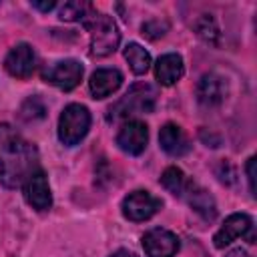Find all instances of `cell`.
<instances>
[{"instance_id":"6da1fadb","label":"cell","mask_w":257,"mask_h":257,"mask_svg":"<svg viewBox=\"0 0 257 257\" xmlns=\"http://www.w3.org/2000/svg\"><path fill=\"white\" fill-rule=\"evenodd\" d=\"M36 169H40L36 149L10 124L0 122V183L18 187Z\"/></svg>"},{"instance_id":"7a4b0ae2","label":"cell","mask_w":257,"mask_h":257,"mask_svg":"<svg viewBox=\"0 0 257 257\" xmlns=\"http://www.w3.org/2000/svg\"><path fill=\"white\" fill-rule=\"evenodd\" d=\"M82 26L90 34V56L102 58V56L112 54L118 48L120 32H118L116 22L108 14H102V12L92 10L82 20Z\"/></svg>"},{"instance_id":"3957f363","label":"cell","mask_w":257,"mask_h":257,"mask_svg":"<svg viewBox=\"0 0 257 257\" xmlns=\"http://www.w3.org/2000/svg\"><path fill=\"white\" fill-rule=\"evenodd\" d=\"M157 100V90L147 84L139 82L133 84L124 96H120L112 106H108V120H118V118H128L131 114H141V112H153Z\"/></svg>"},{"instance_id":"277c9868","label":"cell","mask_w":257,"mask_h":257,"mask_svg":"<svg viewBox=\"0 0 257 257\" xmlns=\"http://www.w3.org/2000/svg\"><path fill=\"white\" fill-rule=\"evenodd\" d=\"M90 128V112L84 104L72 102L58 116V139L66 147L78 145Z\"/></svg>"},{"instance_id":"5b68a950","label":"cell","mask_w":257,"mask_h":257,"mask_svg":"<svg viewBox=\"0 0 257 257\" xmlns=\"http://www.w3.org/2000/svg\"><path fill=\"white\" fill-rule=\"evenodd\" d=\"M247 237V243H255V233H253V221L245 213H233L225 219V223L219 227V231L213 235V243L217 249H225L231 245L235 239Z\"/></svg>"},{"instance_id":"8992f818","label":"cell","mask_w":257,"mask_h":257,"mask_svg":"<svg viewBox=\"0 0 257 257\" xmlns=\"http://www.w3.org/2000/svg\"><path fill=\"white\" fill-rule=\"evenodd\" d=\"M82 72H84V68L78 60L66 58V60H58V62L46 66L42 70V80H46L48 84H54L60 90H72L74 86L80 84Z\"/></svg>"},{"instance_id":"52a82bcc","label":"cell","mask_w":257,"mask_h":257,"mask_svg":"<svg viewBox=\"0 0 257 257\" xmlns=\"http://www.w3.org/2000/svg\"><path fill=\"white\" fill-rule=\"evenodd\" d=\"M161 207H163V201L153 197L149 191H143V189H137V191L128 193L120 203L122 215L128 221H135V223L151 219Z\"/></svg>"},{"instance_id":"ba28073f","label":"cell","mask_w":257,"mask_h":257,"mask_svg":"<svg viewBox=\"0 0 257 257\" xmlns=\"http://www.w3.org/2000/svg\"><path fill=\"white\" fill-rule=\"evenodd\" d=\"M22 193H24L26 203L36 211H46L52 205V193H50L48 177L44 175L42 169H36L26 177V181L22 183Z\"/></svg>"},{"instance_id":"9c48e42d","label":"cell","mask_w":257,"mask_h":257,"mask_svg":"<svg viewBox=\"0 0 257 257\" xmlns=\"http://www.w3.org/2000/svg\"><path fill=\"white\" fill-rule=\"evenodd\" d=\"M143 249L147 257H175L179 251V237L169 229L155 227L143 235Z\"/></svg>"},{"instance_id":"30bf717a","label":"cell","mask_w":257,"mask_h":257,"mask_svg":"<svg viewBox=\"0 0 257 257\" xmlns=\"http://www.w3.org/2000/svg\"><path fill=\"white\" fill-rule=\"evenodd\" d=\"M4 68L14 78H28L36 68V52L28 42H18L12 46L4 58Z\"/></svg>"},{"instance_id":"8fae6325","label":"cell","mask_w":257,"mask_h":257,"mask_svg":"<svg viewBox=\"0 0 257 257\" xmlns=\"http://www.w3.org/2000/svg\"><path fill=\"white\" fill-rule=\"evenodd\" d=\"M149 143V128L143 120H126L116 133V145L126 155H141Z\"/></svg>"},{"instance_id":"7c38bea8","label":"cell","mask_w":257,"mask_h":257,"mask_svg":"<svg viewBox=\"0 0 257 257\" xmlns=\"http://www.w3.org/2000/svg\"><path fill=\"white\" fill-rule=\"evenodd\" d=\"M227 96V82L217 72H207L197 82V100L199 104L213 108L219 106Z\"/></svg>"},{"instance_id":"4fadbf2b","label":"cell","mask_w":257,"mask_h":257,"mask_svg":"<svg viewBox=\"0 0 257 257\" xmlns=\"http://www.w3.org/2000/svg\"><path fill=\"white\" fill-rule=\"evenodd\" d=\"M120 84H122V74L116 68H98L92 72V76L88 80V88L94 98L110 96L112 92L118 90Z\"/></svg>"},{"instance_id":"5bb4252c","label":"cell","mask_w":257,"mask_h":257,"mask_svg":"<svg viewBox=\"0 0 257 257\" xmlns=\"http://www.w3.org/2000/svg\"><path fill=\"white\" fill-rule=\"evenodd\" d=\"M159 145L171 157H183L191 149L185 131L179 124H175V122L163 124V128L159 131Z\"/></svg>"},{"instance_id":"9a60e30c","label":"cell","mask_w":257,"mask_h":257,"mask_svg":"<svg viewBox=\"0 0 257 257\" xmlns=\"http://www.w3.org/2000/svg\"><path fill=\"white\" fill-rule=\"evenodd\" d=\"M185 74V64L181 54L177 52H167L163 56H159L157 64H155V76L163 86H171L175 82H179Z\"/></svg>"},{"instance_id":"2e32d148","label":"cell","mask_w":257,"mask_h":257,"mask_svg":"<svg viewBox=\"0 0 257 257\" xmlns=\"http://www.w3.org/2000/svg\"><path fill=\"white\" fill-rule=\"evenodd\" d=\"M183 197L187 199V203H189V205H191V207H193L205 221H213V219H215V215H217L215 199H213L203 187L191 183L189 189H187V193H185Z\"/></svg>"},{"instance_id":"e0dca14e","label":"cell","mask_w":257,"mask_h":257,"mask_svg":"<svg viewBox=\"0 0 257 257\" xmlns=\"http://www.w3.org/2000/svg\"><path fill=\"white\" fill-rule=\"evenodd\" d=\"M191 183H193V181L187 179V175H185L179 167H169V169H165L163 175H161V185H163L169 193H173L175 197H183V195L187 193V189H189Z\"/></svg>"},{"instance_id":"ac0fdd59","label":"cell","mask_w":257,"mask_h":257,"mask_svg":"<svg viewBox=\"0 0 257 257\" xmlns=\"http://www.w3.org/2000/svg\"><path fill=\"white\" fill-rule=\"evenodd\" d=\"M122 54H124V60L128 62V66L135 74H139V76L147 74V70L151 68V54L141 44H137V42L126 44Z\"/></svg>"},{"instance_id":"d6986e66","label":"cell","mask_w":257,"mask_h":257,"mask_svg":"<svg viewBox=\"0 0 257 257\" xmlns=\"http://www.w3.org/2000/svg\"><path fill=\"white\" fill-rule=\"evenodd\" d=\"M193 28H195L197 36H199L201 40H205L207 44H213V46H217V44H219L221 28H219V24H217L215 16H211V14H201V16L195 20Z\"/></svg>"},{"instance_id":"ffe728a7","label":"cell","mask_w":257,"mask_h":257,"mask_svg":"<svg viewBox=\"0 0 257 257\" xmlns=\"http://www.w3.org/2000/svg\"><path fill=\"white\" fill-rule=\"evenodd\" d=\"M92 10L94 8H92L90 2H66L60 8V20H66V22H82Z\"/></svg>"},{"instance_id":"44dd1931","label":"cell","mask_w":257,"mask_h":257,"mask_svg":"<svg viewBox=\"0 0 257 257\" xmlns=\"http://www.w3.org/2000/svg\"><path fill=\"white\" fill-rule=\"evenodd\" d=\"M20 112H22V118H26V120L42 118L44 116V104H42V100L38 96H30L28 100H24Z\"/></svg>"},{"instance_id":"7402d4cb","label":"cell","mask_w":257,"mask_h":257,"mask_svg":"<svg viewBox=\"0 0 257 257\" xmlns=\"http://www.w3.org/2000/svg\"><path fill=\"white\" fill-rule=\"evenodd\" d=\"M167 28H169V24H167L165 20L153 18V20H149V22L143 24V34H145L147 38H151V40H157V38H161V36L167 32Z\"/></svg>"},{"instance_id":"603a6c76","label":"cell","mask_w":257,"mask_h":257,"mask_svg":"<svg viewBox=\"0 0 257 257\" xmlns=\"http://www.w3.org/2000/svg\"><path fill=\"white\" fill-rule=\"evenodd\" d=\"M245 171H247L249 191H251V195L255 197V157H249V161H247V165H245Z\"/></svg>"},{"instance_id":"cb8c5ba5","label":"cell","mask_w":257,"mask_h":257,"mask_svg":"<svg viewBox=\"0 0 257 257\" xmlns=\"http://www.w3.org/2000/svg\"><path fill=\"white\" fill-rule=\"evenodd\" d=\"M54 6H56V2H52V0H50V2H36V0L32 2V8H38V10H42V12H48V10H52Z\"/></svg>"},{"instance_id":"d4e9b609","label":"cell","mask_w":257,"mask_h":257,"mask_svg":"<svg viewBox=\"0 0 257 257\" xmlns=\"http://www.w3.org/2000/svg\"><path fill=\"white\" fill-rule=\"evenodd\" d=\"M108 257H137V253L128 251V249H116L114 253H110Z\"/></svg>"},{"instance_id":"484cf974","label":"cell","mask_w":257,"mask_h":257,"mask_svg":"<svg viewBox=\"0 0 257 257\" xmlns=\"http://www.w3.org/2000/svg\"><path fill=\"white\" fill-rule=\"evenodd\" d=\"M225 257H247V253H245V249H241V247H235V249H231Z\"/></svg>"}]
</instances>
